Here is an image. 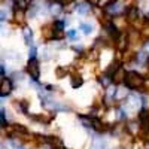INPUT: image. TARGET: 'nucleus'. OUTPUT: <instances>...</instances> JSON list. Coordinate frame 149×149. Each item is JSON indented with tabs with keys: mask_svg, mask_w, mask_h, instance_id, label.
<instances>
[{
	"mask_svg": "<svg viewBox=\"0 0 149 149\" xmlns=\"http://www.w3.org/2000/svg\"><path fill=\"white\" fill-rule=\"evenodd\" d=\"M146 82V76L137 70H128L127 76H125V82H124V86L128 88L130 91H136V93H143V86Z\"/></svg>",
	"mask_w": 149,
	"mask_h": 149,
	"instance_id": "f257e3e1",
	"label": "nucleus"
},
{
	"mask_svg": "<svg viewBox=\"0 0 149 149\" xmlns=\"http://www.w3.org/2000/svg\"><path fill=\"white\" fill-rule=\"evenodd\" d=\"M24 70H26V74L31 81H34V82L39 81V78H40V63L37 58H29Z\"/></svg>",
	"mask_w": 149,
	"mask_h": 149,
	"instance_id": "f03ea898",
	"label": "nucleus"
},
{
	"mask_svg": "<svg viewBox=\"0 0 149 149\" xmlns=\"http://www.w3.org/2000/svg\"><path fill=\"white\" fill-rule=\"evenodd\" d=\"M55 24L52 21L49 22H45L43 26L40 27V37L45 40V42H51V40H55Z\"/></svg>",
	"mask_w": 149,
	"mask_h": 149,
	"instance_id": "7ed1b4c3",
	"label": "nucleus"
},
{
	"mask_svg": "<svg viewBox=\"0 0 149 149\" xmlns=\"http://www.w3.org/2000/svg\"><path fill=\"white\" fill-rule=\"evenodd\" d=\"M54 112H42V113H34L30 115V119L37 122L39 125H49L54 121Z\"/></svg>",
	"mask_w": 149,
	"mask_h": 149,
	"instance_id": "20e7f679",
	"label": "nucleus"
},
{
	"mask_svg": "<svg viewBox=\"0 0 149 149\" xmlns=\"http://www.w3.org/2000/svg\"><path fill=\"white\" fill-rule=\"evenodd\" d=\"M127 72H128V70H125V66L122 64L113 74H112V78H110L112 85H115V86L124 85V82H125V76H127Z\"/></svg>",
	"mask_w": 149,
	"mask_h": 149,
	"instance_id": "39448f33",
	"label": "nucleus"
},
{
	"mask_svg": "<svg viewBox=\"0 0 149 149\" xmlns=\"http://www.w3.org/2000/svg\"><path fill=\"white\" fill-rule=\"evenodd\" d=\"M46 146L51 148V149H64V142L63 139L57 134H49L46 136Z\"/></svg>",
	"mask_w": 149,
	"mask_h": 149,
	"instance_id": "423d86ee",
	"label": "nucleus"
},
{
	"mask_svg": "<svg viewBox=\"0 0 149 149\" xmlns=\"http://www.w3.org/2000/svg\"><path fill=\"white\" fill-rule=\"evenodd\" d=\"M12 21L15 22V26L22 27L24 24H26V10L14 6V10H12Z\"/></svg>",
	"mask_w": 149,
	"mask_h": 149,
	"instance_id": "0eeeda50",
	"label": "nucleus"
},
{
	"mask_svg": "<svg viewBox=\"0 0 149 149\" xmlns=\"http://www.w3.org/2000/svg\"><path fill=\"white\" fill-rule=\"evenodd\" d=\"M2 88H0V93H2V97H6L12 93L14 90V81H12L9 76H2Z\"/></svg>",
	"mask_w": 149,
	"mask_h": 149,
	"instance_id": "6e6552de",
	"label": "nucleus"
},
{
	"mask_svg": "<svg viewBox=\"0 0 149 149\" xmlns=\"http://www.w3.org/2000/svg\"><path fill=\"white\" fill-rule=\"evenodd\" d=\"M54 74L57 79H64L66 76H70V69L66 66H57L54 69Z\"/></svg>",
	"mask_w": 149,
	"mask_h": 149,
	"instance_id": "1a4fd4ad",
	"label": "nucleus"
},
{
	"mask_svg": "<svg viewBox=\"0 0 149 149\" xmlns=\"http://www.w3.org/2000/svg\"><path fill=\"white\" fill-rule=\"evenodd\" d=\"M85 2H86V5H90L93 8H98V5H100L102 0H85Z\"/></svg>",
	"mask_w": 149,
	"mask_h": 149,
	"instance_id": "9d476101",
	"label": "nucleus"
},
{
	"mask_svg": "<svg viewBox=\"0 0 149 149\" xmlns=\"http://www.w3.org/2000/svg\"><path fill=\"white\" fill-rule=\"evenodd\" d=\"M145 67H146V72L149 73V58H148V61H146V66H145Z\"/></svg>",
	"mask_w": 149,
	"mask_h": 149,
	"instance_id": "9b49d317",
	"label": "nucleus"
}]
</instances>
